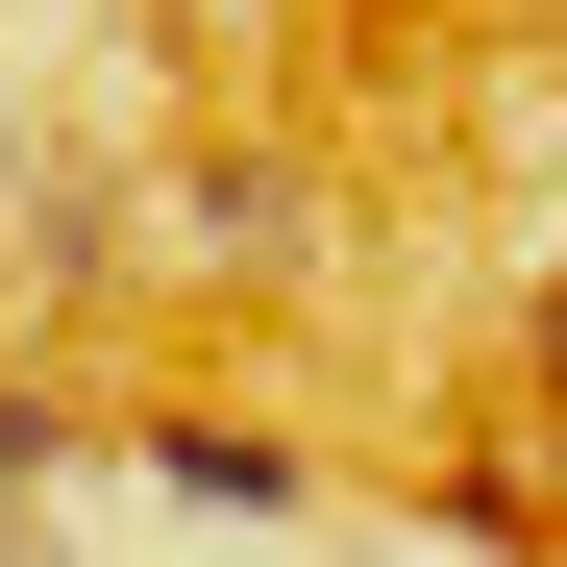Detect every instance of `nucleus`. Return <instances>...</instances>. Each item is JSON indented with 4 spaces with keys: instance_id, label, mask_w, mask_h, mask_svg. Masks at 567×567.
<instances>
[{
    "instance_id": "obj_1",
    "label": "nucleus",
    "mask_w": 567,
    "mask_h": 567,
    "mask_svg": "<svg viewBox=\"0 0 567 567\" xmlns=\"http://www.w3.org/2000/svg\"><path fill=\"white\" fill-rule=\"evenodd\" d=\"M100 444L198 518H321V444H271V420H100Z\"/></svg>"
},
{
    "instance_id": "obj_2",
    "label": "nucleus",
    "mask_w": 567,
    "mask_h": 567,
    "mask_svg": "<svg viewBox=\"0 0 567 567\" xmlns=\"http://www.w3.org/2000/svg\"><path fill=\"white\" fill-rule=\"evenodd\" d=\"M173 223H198L223 271H297V247H321V173H297V148H198V198H173Z\"/></svg>"
},
{
    "instance_id": "obj_3",
    "label": "nucleus",
    "mask_w": 567,
    "mask_h": 567,
    "mask_svg": "<svg viewBox=\"0 0 567 567\" xmlns=\"http://www.w3.org/2000/svg\"><path fill=\"white\" fill-rule=\"evenodd\" d=\"M124 247H148V223L100 198V173H50V198H25V271H50V297H100V271H124Z\"/></svg>"
},
{
    "instance_id": "obj_4",
    "label": "nucleus",
    "mask_w": 567,
    "mask_h": 567,
    "mask_svg": "<svg viewBox=\"0 0 567 567\" xmlns=\"http://www.w3.org/2000/svg\"><path fill=\"white\" fill-rule=\"evenodd\" d=\"M50 468H100V420H74V395H0V494H50Z\"/></svg>"
},
{
    "instance_id": "obj_5",
    "label": "nucleus",
    "mask_w": 567,
    "mask_h": 567,
    "mask_svg": "<svg viewBox=\"0 0 567 567\" xmlns=\"http://www.w3.org/2000/svg\"><path fill=\"white\" fill-rule=\"evenodd\" d=\"M518 395L567 420V271H543V297H518Z\"/></svg>"
}]
</instances>
